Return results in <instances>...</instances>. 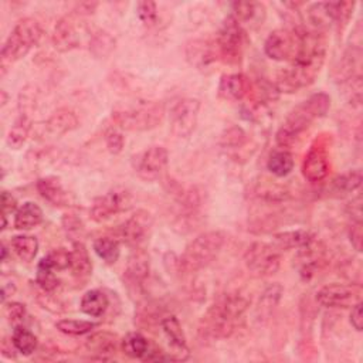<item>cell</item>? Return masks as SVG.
<instances>
[{
	"instance_id": "46",
	"label": "cell",
	"mask_w": 363,
	"mask_h": 363,
	"mask_svg": "<svg viewBox=\"0 0 363 363\" xmlns=\"http://www.w3.org/2000/svg\"><path fill=\"white\" fill-rule=\"evenodd\" d=\"M62 227H64L67 235H69L72 238H78L84 233V224L74 214H65L64 216Z\"/></svg>"
},
{
	"instance_id": "18",
	"label": "cell",
	"mask_w": 363,
	"mask_h": 363,
	"mask_svg": "<svg viewBox=\"0 0 363 363\" xmlns=\"http://www.w3.org/2000/svg\"><path fill=\"white\" fill-rule=\"evenodd\" d=\"M51 40H52V45L55 47V50H58L61 52L71 51V50L77 48L79 44V37L77 34V28L68 17H64L57 21V24L52 30Z\"/></svg>"
},
{
	"instance_id": "5",
	"label": "cell",
	"mask_w": 363,
	"mask_h": 363,
	"mask_svg": "<svg viewBox=\"0 0 363 363\" xmlns=\"http://www.w3.org/2000/svg\"><path fill=\"white\" fill-rule=\"evenodd\" d=\"M164 109L160 102L142 101L135 105L119 106L112 111V121L126 130H149L156 128L163 118Z\"/></svg>"
},
{
	"instance_id": "44",
	"label": "cell",
	"mask_w": 363,
	"mask_h": 363,
	"mask_svg": "<svg viewBox=\"0 0 363 363\" xmlns=\"http://www.w3.org/2000/svg\"><path fill=\"white\" fill-rule=\"evenodd\" d=\"M136 9H138V16H139V18L143 24L152 26V24L156 23V20H157V7H156L155 1H149V0L139 1Z\"/></svg>"
},
{
	"instance_id": "12",
	"label": "cell",
	"mask_w": 363,
	"mask_h": 363,
	"mask_svg": "<svg viewBox=\"0 0 363 363\" xmlns=\"http://www.w3.org/2000/svg\"><path fill=\"white\" fill-rule=\"evenodd\" d=\"M299 43V28H279L272 31L264 44L265 54L275 61H286L295 57Z\"/></svg>"
},
{
	"instance_id": "15",
	"label": "cell",
	"mask_w": 363,
	"mask_h": 363,
	"mask_svg": "<svg viewBox=\"0 0 363 363\" xmlns=\"http://www.w3.org/2000/svg\"><path fill=\"white\" fill-rule=\"evenodd\" d=\"M329 172L328 152L322 145H313L305 155L302 163V174L308 182L316 183L323 180Z\"/></svg>"
},
{
	"instance_id": "41",
	"label": "cell",
	"mask_w": 363,
	"mask_h": 363,
	"mask_svg": "<svg viewBox=\"0 0 363 363\" xmlns=\"http://www.w3.org/2000/svg\"><path fill=\"white\" fill-rule=\"evenodd\" d=\"M281 295H282V286L279 284H274V285H269L264 294L261 295L259 298V306H258V311L262 313V315H269L272 312V309L278 305L279 299H281Z\"/></svg>"
},
{
	"instance_id": "43",
	"label": "cell",
	"mask_w": 363,
	"mask_h": 363,
	"mask_svg": "<svg viewBox=\"0 0 363 363\" xmlns=\"http://www.w3.org/2000/svg\"><path fill=\"white\" fill-rule=\"evenodd\" d=\"M44 261L54 269V271H62L69 268V251L65 248H55L50 251L45 257Z\"/></svg>"
},
{
	"instance_id": "39",
	"label": "cell",
	"mask_w": 363,
	"mask_h": 363,
	"mask_svg": "<svg viewBox=\"0 0 363 363\" xmlns=\"http://www.w3.org/2000/svg\"><path fill=\"white\" fill-rule=\"evenodd\" d=\"M35 281L44 292H54L57 289V286L60 285L58 278L54 274V269L44 261V258H41V261L37 265Z\"/></svg>"
},
{
	"instance_id": "29",
	"label": "cell",
	"mask_w": 363,
	"mask_h": 363,
	"mask_svg": "<svg viewBox=\"0 0 363 363\" xmlns=\"http://www.w3.org/2000/svg\"><path fill=\"white\" fill-rule=\"evenodd\" d=\"M121 347L125 354L133 359H146L150 353V345L147 339L139 332H130L121 340Z\"/></svg>"
},
{
	"instance_id": "1",
	"label": "cell",
	"mask_w": 363,
	"mask_h": 363,
	"mask_svg": "<svg viewBox=\"0 0 363 363\" xmlns=\"http://www.w3.org/2000/svg\"><path fill=\"white\" fill-rule=\"evenodd\" d=\"M326 54L325 38L319 31L299 28V43L292 65L279 72L275 86L278 92H295L311 85L319 74Z\"/></svg>"
},
{
	"instance_id": "11",
	"label": "cell",
	"mask_w": 363,
	"mask_h": 363,
	"mask_svg": "<svg viewBox=\"0 0 363 363\" xmlns=\"http://www.w3.org/2000/svg\"><path fill=\"white\" fill-rule=\"evenodd\" d=\"M200 102L194 98L179 99L170 111V130L177 138H187L197 125Z\"/></svg>"
},
{
	"instance_id": "49",
	"label": "cell",
	"mask_w": 363,
	"mask_h": 363,
	"mask_svg": "<svg viewBox=\"0 0 363 363\" xmlns=\"http://www.w3.org/2000/svg\"><path fill=\"white\" fill-rule=\"evenodd\" d=\"M17 208V200L10 191L1 193V216H7V213H11Z\"/></svg>"
},
{
	"instance_id": "31",
	"label": "cell",
	"mask_w": 363,
	"mask_h": 363,
	"mask_svg": "<svg viewBox=\"0 0 363 363\" xmlns=\"http://www.w3.org/2000/svg\"><path fill=\"white\" fill-rule=\"evenodd\" d=\"M309 23L316 28V31H320L330 24H333V16H332V1H319L313 3L308 11H306Z\"/></svg>"
},
{
	"instance_id": "48",
	"label": "cell",
	"mask_w": 363,
	"mask_h": 363,
	"mask_svg": "<svg viewBox=\"0 0 363 363\" xmlns=\"http://www.w3.org/2000/svg\"><path fill=\"white\" fill-rule=\"evenodd\" d=\"M349 240L353 248L360 252L362 251V241H363V233H362V221H352V225L349 228Z\"/></svg>"
},
{
	"instance_id": "9",
	"label": "cell",
	"mask_w": 363,
	"mask_h": 363,
	"mask_svg": "<svg viewBox=\"0 0 363 363\" xmlns=\"http://www.w3.org/2000/svg\"><path fill=\"white\" fill-rule=\"evenodd\" d=\"M133 204L132 193L125 187H113L96 197L91 206V218L96 223L109 220L112 216L126 211Z\"/></svg>"
},
{
	"instance_id": "35",
	"label": "cell",
	"mask_w": 363,
	"mask_h": 363,
	"mask_svg": "<svg viewBox=\"0 0 363 363\" xmlns=\"http://www.w3.org/2000/svg\"><path fill=\"white\" fill-rule=\"evenodd\" d=\"M94 251L106 264H113L118 261L121 254L119 241L112 237H101L94 241Z\"/></svg>"
},
{
	"instance_id": "25",
	"label": "cell",
	"mask_w": 363,
	"mask_h": 363,
	"mask_svg": "<svg viewBox=\"0 0 363 363\" xmlns=\"http://www.w3.org/2000/svg\"><path fill=\"white\" fill-rule=\"evenodd\" d=\"M241 26L259 23L264 20L265 9L261 3L257 1H235L233 3L231 14Z\"/></svg>"
},
{
	"instance_id": "34",
	"label": "cell",
	"mask_w": 363,
	"mask_h": 363,
	"mask_svg": "<svg viewBox=\"0 0 363 363\" xmlns=\"http://www.w3.org/2000/svg\"><path fill=\"white\" fill-rule=\"evenodd\" d=\"M10 245L17 257L24 262L33 261L38 251V241L33 235H14L10 241Z\"/></svg>"
},
{
	"instance_id": "37",
	"label": "cell",
	"mask_w": 363,
	"mask_h": 363,
	"mask_svg": "<svg viewBox=\"0 0 363 363\" xmlns=\"http://www.w3.org/2000/svg\"><path fill=\"white\" fill-rule=\"evenodd\" d=\"M113 48H115V38L109 33L99 30L91 35L89 51L96 58L108 57L113 51Z\"/></svg>"
},
{
	"instance_id": "50",
	"label": "cell",
	"mask_w": 363,
	"mask_h": 363,
	"mask_svg": "<svg viewBox=\"0 0 363 363\" xmlns=\"http://www.w3.org/2000/svg\"><path fill=\"white\" fill-rule=\"evenodd\" d=\"M350 323L352 326L360 332L363 328V315H362V302H357L356 305L352 306V312H350Z\"/></svg>"
},
{
	"instance_id": "19",
	"label": "cell",
	"mask_w": 363,
	"mask_h": 363,
	"mask_svg": "<svg viewBox=\"0 0 363 363\" xmlns=\"http://www.w3.org/2000/svg\"><path fill=\"white\" fill-rule=\"evenodd\" d=\"M149 268H150L149 255L143 250H135L126 261L123 277L128 284L136 286V285H140L147 278Z\"/></svg>"
},
{
	"instance_id": "16",
	"label": "cell",
	"mask_w": 363,
	"mask_h": 363,
	"mask_svg": "<svg viewBox=\"0 0 363 363\" xmlns=\"http://www.w3.org/2000/svg\"><path fill=\"white\" fill-rule=\"evenodd\" d=\"M160 328L164 333L172 352V360H184L189 356V347L186 343V336L182 329L179 319L174 315H167L160 319Z\"/></svg>"
},
{
	"instance_id": "13",
	"label": "cell",
	"mask_w": 363,
	"mask_h": 363,
	"mask_svg": "<svg viewBox=\"0 0 363 363\" xmlns=\"http://www.w3.org/2000/svg\"><path fill=\"white\" fill-rule=\"evenodd\" d=\"M169 153L163 146H150L133 159V167L138 176L146 182L156 180L166 169Z\"/></svg>"
},
{
	"instance_id": "45",
	"label": "cell",
	"mask_w": 363,
	"mask_h": 363,
	"mask_svg": "<svg viewBox=\"0 0 363 363\" xmlns=\"http://www.w3.org/2000/svg\"><path fill=\"white\" fill-rule=\"evenodd\" d=\"M104 139H105V143H106V147L111 153L113 155H118L122 152L123 149V145H125V139L122 136L121 132H118L115 128H109L105 130V135H104Z\"/></svg>"
},
{
	"instance_id": "36",
	"label": "cell",
	"mask_w": 363,
	"mask_h": 363,
	"mask_svg": "<svg viewBox=\"0 0 363 363\" xmlns=\"http://www.w3.org/2000/svg\"><path fill=\"white\" fill-rule=\"evenodd\" d=\"M267 167L272 174L278 177H284L292 172L294 157L288 150H277L269 156L267 162Z\"/></svg>"
},
{
	"instance_id": "10",
	"label": "cell",
	"mask_w": 363,
	"mask_h": 363,
	"mask_svg": "<svg viewBox=\"0 0 363 363\" xmlns=\"http://www.w3.org/2000/svg\"><path fill=\"white\" fill-rule=\"evenodd\" d=\"M316 302L325 308H352L362 302V286L359 284H330L316 292Z\"/></svg>"
},
{
	"instance_id": "4",
	"label": "cell",
	"mask_w": 363,
	"mask_h": 363,
	"mask_svg": "<svg viewBox=\"0 0 363 363\" xmlns=\"http://www.w3.org/2000/svg\"><path fill=\"white\" fill-rule=\"evenodd\" d=\"M225 241V235L221 231H207L197 235L187 244L184 252L177 261L180 271L190 274L197 272L211 264L220 254Z\"/></svg>"
},
{
	"instance_id": "3",
	"label": "cell",
	"mask_w": 363,
	"mask_h": 363,
	"mask_svg": "<svg viewBox=\"0 0 363 363\" xmlns=\"http://www.w3.org/2000/svg\"><path fill=\"white\" fill-rule=\"evenodd\" d=\"M330 106V98L325 92H316L308 99L296 105L285 118L277 132V143L281 147H291L301 135L312 125L313 121L322 118Z\"/></svg>"
},
{
	"instance_id": "47",
	"label": "cell",
	"mask_w": 363,
	"mask_h": 363,
	"mask_svg": "<svg viewBox=\"0 0 363 363\" xmlns=\"http://www.w3.org/2000/svg\"><path fill=\"white\" fill-rule=\"evenodd\" d=\"M26 313H27L26 306L23 303H20V302H10L6 306V315H7L9 320H10V323H13L16 326L20 325L24 320Z\"/></svg>"
},
{
	"instance_id": "33",
	"label": "cell",
	"mask_w": 363,
	"mask_h": 363,
	"mask_svg": "<svg viewBox=\"0 0 363 363\" xmlns=\"http://www.w3.org/2000/svg\"><path fill=\"white\" fill-rule=\"evenodd\" d=\"M11 343L17 352L24 356H30L37 349V336L24 326L17 325L11 333Z\"/></svg>"
},
{
	"instance_id": "42",
	"label": "cell",
	"mask_w": 363,
	"mask_h": 363,
	"mask_svg": "<svg viewBox=\"0 0 363 363\" xmlns=\"http://www.w3.org/2000/svg\"><path fill=\"white\" fill-rule=\"evenodd\" d=\"M247 142V133L244 132L242 128L234 125L227 128L221 136H220V143L225 149H237L244 146Z\"/></svg>"
},
{
	"instance_id": "21",
	"label": "cell",
	"mask_w": 363,
	"mask_h": 363,
	"mask_svg": "<svg viewBox=\"0 0 363 363\" xmlns=\"http://www.w3.org/2000/svg\"><path fill=\"white\" fill-rule=\"evenodd\" d=\"M37 190L44 200L55 207H64L69 204V194L61 184L60 179L54 176L41 177L37 180Z\"/></svg>"
},
{
	"instance_id": "2",
	"label": "cell",
	"mask_w": 363,
	"mask_h": 363,
	"mask_svg": "<svg viewBox=\"0 0 363 363\" xmlns=\"http://www.w3.org/2000/svg\"><path fill=\"white\" fill-rule=\"evenodd\" d=\"M250 301L240 292L220 295L201 316L199 336L204 340H220L230 337L242 320Z\"/></svg>"
},
{
	"instance_id": "6",
	"label": "cell",
	"mask_w": 363,
	"mask_h": 363,
	"mask_svg": "<svg viewBox=\"0 0 363 363\" xmlns=\"http://www.w3.org/2000/svg\"><path fill=\"white\" fill-rule=\"evenodd\" d=\"M41 35L43 28L37 20L31 17L21 18L13 27L1 48V68H6V64H11L26 57L28 51L38 44Z\"/></svg>"
},
{
	"instance_id": "20",
	"label": "cell",
	"mask_w": 363,
	"mask_h": 363,
	"mask_svg": "<svg viewBox=\"0 0 363 363\" xmlns=\"http://www.w3.org/2000/svg\"><path fill=\"white\" fill-rule=\"evenodd\" d=\"M251 82L244 74L223 75L218 84V94L228 101H238L250 92Z\"/></svg>"
},
{
	"instance_id": "24",
	"label": "cell",
	"mask_w": 363,
	"mask_h": 363,
	"mask_svg": "<svg viewBox=\"0 0 363 363\" xmlns=\"http://www.w3.org/2000/svg\"><path fill=\"white\" fill-rule=\"evenodd\" d=\"M274 241L278 250H301L313 242L315 235L308 230H291L275 234Z\"/></svg>"
},
{
	"instance_id": "23",
	"label": "cell",
	"mask_w": 363,
	"mask_h": 363,
	"mask_svg": "<svg viewBox=\"0 0 363 363\" xmlns=\"http://www.w3.org/2000/svg\"><path fill=\"white\" fill-rule=\"evenodd\" d=\"M186 58L191 65L204 68L216 60V51L208 41L193 40L186 45Z\"/></svg>"
},
{
	"instance_id": "14",
	"label": "cell",
	"mask_w": 363,
	"mask_h": 363,
	"mask_svg": "<svg viewBox=\"0 0 363 363\" xmlns=\"http://www.w3.org/2000/svg\"><path fill=\"white\" fill-rule=\"evenodd\" d=\"M153 225V218L149 211L138 210L119 228V235L128 245H139L143 242Z\"/></svg>"
},
{
	"instance_id": "22",
	"label": "cell",
	"mask_w": 363,
	"mask_h": 363,
	"mask_svg": "<svg viewBox=\"0 0 363 363\" xmlns=\"http://www.w3.org/2000/svg\"><path fill=\"white\" fill-rule=\"evenodd\" d=\"M69 269L77 279H85L92 272L89 252L81 241H74L72 244V250L69 251Z\"/></svg>"
},
{
	"instance_id": "38",
	"label": "cell",
	"mask_w": 363,
	"mask_h": 363,
	"mask_svg": "<svg viewBox=\"0 0 363 363\" xmlns=\"http://www.w3.org/2000/svg\"><path fill=\"white\" fill-rule=\"evenodd\" d=\"M360 184H362V172L359 169L349 170L332 180V189L336 193H342V194L357 190Z\"/></svg>"
},
{
	"instance_id": "28",
	"label": "cell",
	"mask_w": 363,
	"mask_h": 363,
	"mask_svg": "<svg viewBox=\"0 0 363 363\" xmlns=\"http://www.w3.org/2000/svg\"><path fill=\"white\" fill-rule=\"evenodd\" d=\"M43 221V210L33 201L24 203L17 208L14 216V227L17 230H31Z\"/></svg>"
},
{
	"instance_id": "51",
	"label": "cell",
	"mask_w": 363,
	"mask_h": 363,
	"mask_svg": "<svg viewBox=\"0 0 363 363\" xmlns=\"http://www.w3.org/2000/svg\"><path fill=\"white\" fill-rule=\"evenodd\" d=\"M95 7H96V3H79L77 4L75 11L78 14H91Z\"/></svg>"
},
{
	"instance_id": "53",
	"label": "cell",
	"mask_w": 363,
	"mask_h": 363,
	"mask_svg": "<svg viewBox=\"0 0 363 363\" xmlns=\"http://www.w3.org/2000/svg\"><path fill=\"white\" fill-rule=\"evenodd\" d=\"M0 96H1V101H0V102H1V106H4V105L7 104V99H9V96H7V94H6L4 89L0 91Z\"/></svg>"
},
{
	"instance_id": "8",
	"label": "cell",
	"mask_w": 363,
	"mask_h": 363,
	"mask_svg": "<svg viewBox=\"0 0 363 363\" xmlns=\"http://www.w3.org/2000/svg\"><path fill=\"white\" fill-rule=\"evenodd\" d=\"M244 264L254 277H269L279 269V250L268 242L255 241L244 252Z\"/></svg>"
},
{
	"instance_id": "52",
	"label": "cell",
	"mask_w": 363,
	"mask_h": 363,
	"mask_svg": "<svg viewBox=\"0 0 363 363\" xmlns=\"http://www.w3.org/2000/svg\"><path fill=\"white\" fill-rule=\"evenodd\" d=\"M16 291V285L13 282H3L1 285V302H6L9 295H13Z\"/></svg>"
},
{
	"instance_id": "40",
	"label": "cell",
	"mask_w": 363,
	"mask_h": 363,
	"mask_svg": "<svg viewBox=\"0 0 363 363\" xmlns=\"http://www.w3.org/2000/svg\"><path fill=\"white\" fill-rule=\"evenodd\" d=\"M55 328L65 335L79 336V335L89 333L92 329L96 328V323L91 320H82V319H61L55 323Z\"/></svg>"
},
{
	"instance_id": "7",
	"label": "cell",
	"mask_w": 363,
	"mask_h": 363,
	"mask_svg": "<svg viewBox=\"0 0 363 363\" xmlns=\"http://www.w3.org/2000/svg\"><path fill=\"white\" fill-rule=\"evenodd\" d=\"M245 44V31L242 26L230 14L217 35L216 48L220 58L227 64H235L241 60Z\"/></svg>"
},
{
	"instance_id": "17",
	"label": "cell",
	"mask_w": 363,
	"mask_h": 363,
	"mask_svg": "<svg viewBox=\"0 0 363 363\" xmlns=\"http://www.w3.org/2000/svg\"><path fill=\"white\" fill-rule=\"evenodd\" d=\"M78 118L74 111L68 108L57 109L44 123L45 133L54 138H60L78 128Z\"/></svg>"
},
{
	"instance_id": "32",
	"label": "cell",
	"mask_w": 363,
	"mask_h": 363,
	"mask_svg": "<svg viewBox=\"0 0 363 363\" xmlns=\"http://www.w3.org/2000/svg\"><path fill=\"white\" fill-rule=\"evenodd\" d=\"M255 196L269 201V203H282L286 201L289 199V191L286 190V187H284L282 184H278L272 180H264V182H258L255 184Z\"/></svg>"
},
{
	"instance_id": "27",
	"label": "cell",
	"mask_w": 363,
	"mask_h": 363,
	"mask_svg": "<svg viewBox=\"0 0 363 363\" xmlns=\"http://www.w3.org/2000/svg\"><path fill=\"white\" fill-rule=\"evenodd\" d=\"M118 336L109 332H98L86 339V349L99 354L101 359H106V354L115 353L118 350Z\"/></svg>"
},
{
	"instance_id": "30",
	"label": "cell",
	"mask_w": 363,
	"mask_h": 363,
	"mask_svg": "<svg viewBox=\"0 0 363 363\" xmlns=\"http://www.w3.org/2000/svg\"><path fill=\"white\" fill-rule=\"evenodd\" d=\"M30 130H31V119L26 112H21L7 133V139H6L7 145L11 149H20L26 143L30 135Z\"/></svg>"
},
{
	"instance_id": "26",
	"label": "cell",
	"mask_w": 363,
	"mask_h": 363,
	"mask_svg": "<svg viewBox=\"0 0 363 363\" xmlns=\"http://www.w3.org/2000/svg\"><path fill=\"white\" fill-rule=\"evenodd\" d=\"M79 306L85 315L99 318L106 312L109 306V298L101 289H91L82 295Z\"/></svg>"
}]
</instances>
